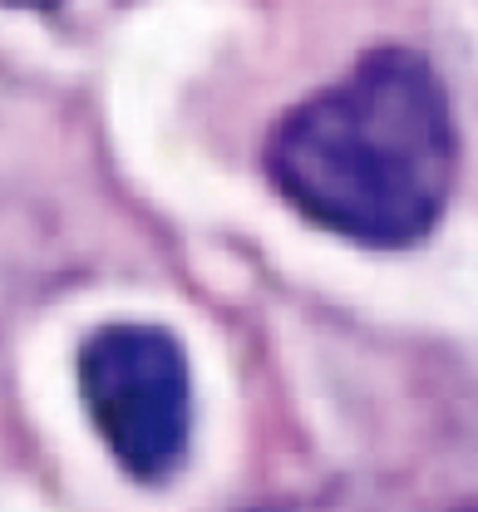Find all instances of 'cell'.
<instances>
[{
	"mask_svg": "<svg viewBox=\"0 0 478 512\" xmlns=\"http://www.w3.org/2000/svg\"><path fill=\"white\" fill-rule=\"evenodd\" d=\"M10 5H20V10H30V5H35V10H40V5H55V0H10Z\"/></svg>",
	"mask_w": 478,
	"mask_h": 512,
	"instance_id": "cell-3",
	"label": "cell"
},
{
	"mask_svg": "<svg viewBox=\"0 0 478 512\" xmlns=\"http://www.w3.org/2000/svg\"><path fill=\"white\" fill-rule=\"evenodd\" d=\"M79 404L109 458L143 488L178 473L193 439V375L173 330L153 320H109L74 355Z\"/></svg>",
	"mask_w": 478,
	"mask_h": 512,
	"instance_id": "cell-2",
	"label": "cell"
},
{
	"mask_svg": "<svg viewBox=\"0 0 478 512\" xmlns=\"http://www.w3.org/2000/svg\"><path fill=\"white\" fill-rule=\"evenodd\" d=\"M267 178L311 227L370 252L434 232L459 178V128L434 64L380 45L296 104L267 143Z\"/></svg>",
	"mask_w": 478,
	"mask_h": 512,
	"instance_id": "cell-1",
	"label": "cell"
}]
</instances>
